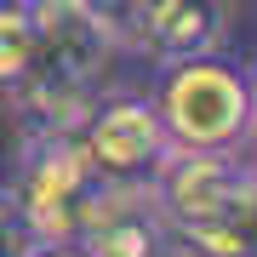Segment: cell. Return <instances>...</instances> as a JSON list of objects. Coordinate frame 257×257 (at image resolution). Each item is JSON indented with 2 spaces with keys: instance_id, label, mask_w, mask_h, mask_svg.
Segmentation results:
<instances>
[{
  "instance_id": "cell-1",
  "label": "cell",
  "mask_w": 257,
  "mask_h": 257,
  "mask_svg": "<svg viewBox=\"0 0 257 257\" xmlns=\"http://www.w3.org/2000/svg\"><path fill=\"white\" fill-rule=\"evenodd\" d=\"M155 109L172 149H206V155L257 149V80L223 52L160 63Z\"/></svg>"
},
{
  "instance_id": "cell-2",
  "label": "cell",
  "mask_w": 257,
  "mask_h": 257,
  "mask_svg": "<svg viewBox=\"0 0 257 257\" xmlns=\"http://www.w3.org/2000/svg\"><path fill=\"white\" fill-rule=\"evenodd\" d=\"M97 189L103 183H97L92 160H86L80 132H29L18 149V166H12V183H6V194L18 200L23 223L35 229L40 246L80 234Z\"/></svg>"
},
{
  "instance_id": "cell-3",
  "label": "cell",
  "mask_w": 257,
  "mask_h": 257,
  "mask_svg": "<svg viewBox=\"0 0 257 257\" xmlns=\"http://www.w3.org/2000/svg\"><path fill=\"white\" fill-rule=\"evenodd\" d=\"M80 143L97 183H155V172L172 160V138L160 126L155 97L132 92H103L80 120Z\"/></svg>"
},
{
  "instance_id": "cell-4",
  "label": "cell",
  "mask_w": 257,
  "mask_h": 257,
  "mask_svg": "<svg viewBox=\"0 0 257 257\" xmlns=\"http://www.w3.org/2000/svg\"><path fill=\"white\" fill-rule=\"evenodd\" d=\"M74 246L92 257H172V223L149 183H103Z\"/></svg>"
},
{
  "instance_id": "cell-5",
  "label": "cell",
  "mask_w": 257,
  "mask_h": 257,
  "mask_svg": "<svg viewBox=\"0 0 257 257\" xmlns=\"http://www.w3.org/2000/svg\"><path fill=\"white\" fill-rule=\"evenodd\" d=\"M229 40V6L223 0H138L132 6V52L177 63V57L223 52Z\"/></svg>"
},
{
  "instance_id": "cell-6",
  "label": "cell",
  "mask_w": 257,
  "mask_h": 257,
  "mask_svg": "<svg viewBox=\"0 0 257 257\" xmlns=\"http://www.w3.org/2000/svg\"><path fill=\"white\" fill-rule=\"evenodd\" d=\"M132 6L138 0H29L40 46H63L97 63H114V52H126Z\"/></svg>"
},
{
  "instance_id": "cell-7",
  "label": "cell",
  "mask_w": 257,
  "mask_h": 257,
  "mask_svg": "<svg viewBox=\"0 0 257 257\" xmlns=\"http://www.w3.org/2000/svg\"><path fill=\"white\" fill-rule=\"evenodd\" d=\"M172 251H183V257H257V149L240 160L223 200L206 217H194L189 229L172 234Z\"/></svg>"
},
{
  "instance_id": "cell-8",
  "label": "cell",
  "mask_w": 257,
  "mask_h": 257,
  "mask_svg": "<svg viewBox=\"0 0 257 257\" xmlns=\"http://www.w3.org/2000/svg\"><path fill=\"white\" fill-rule=\"evenodd\" d=\"M35 57H40V29L29 0H0V92L6 97L29 80Z\"/></svg>"
},
{
  "instance_id": "cell-9",
  "label": "cell",
  "mask_w": 257,
  "mask_h": 257,
  "mask_svg": "<svg viewBox=\"0 0 257 257\" xmlns=\"http://www.w3.org/2000/svg\"><path fill=\"white\" fill-rule=\"evenodd\" d=\"M35 251H40L35 229H29V223H23L18 200H12L6 189H0V257H35Z\"/></svg>"
},
{
  "instance_id": "cell-10",
  "label": "cell",
  "mask_w": 257,
  "mask_h": 257,
  "mask_svg": "<svg viewBox=\"0 0 257 257\" xmlns=\"http://www.w3.org/2000/svg\"><path fill=\"white\" fill-rule=\"evenodd\" d=\"M35 257H92L86 246H74V240H57V246H40Z\"/></svg>"
},
{
  "instance_id": "cell-11",
  "label": "cell",
  "mask_w": 257,
  "mask_h": 257,
  "mask_svg": "<svg viewBox=\"0 0 257 257\" xmlns=\"http://www.w3.org/2000/svg\"><path fill=\"white\" fill-rule=\"evenodd\" d=\"M251 80H257V63H251Z\"/></svg>"
}]
</instances>
